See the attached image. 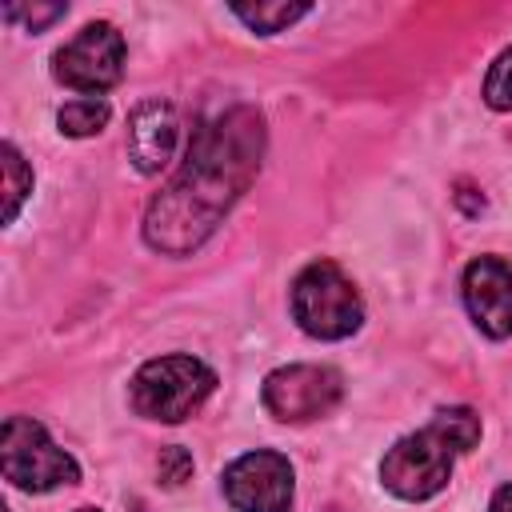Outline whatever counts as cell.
<instances>
[{
    "mask_svg": "<svg viewBox=\"0 0 512 512\" xmlns=\"http://www.w3.org/2000/svg\"><path fill=\"white\" fill-rule=\"evenodd\" d=\"M464 304L484 336H512V268L500 256H476L464 268Z\"/></svg>",
    "mask_w": 512,
    "mask_h": 512,
    "instance_id": "cell-9",
    "label": "cell"
},
{
    "mask_svg": "<svg viewBox=\"0 0 512 512\" xmlns=\"http://www.w3.org/2000/svg\"><path fill=\"white\" fill-rule=\"evenodd\" d=\"M112 108L104 96H84V100H68L60 112H56V124L64 136H92L108 124Z\"/></svg>",
    "mask_w": 512,
    "mask_h": 512,
    "instance_id": "cell-12",
    "label": "cell"
},
{
    "mask_svg": "<svg viewBox=\"0 0 512 512\" xmlns=\"http://www.w3.org/2000/svg\"><path fill=\"white\" fill-rule=\"evenodd\" d=\"M476 440H480V416L472 408H440L428 428L400 436L384 452L380 480L400 500H428L448 484L456 456L472 452Z\"/></svg>",
    "mask_w": 512,
    "mask_h": 512,
    "instance_id": "cell-2",
    "label": "cell"
},
{
    "mask_svg": "<svg viewBox=\"0 0 512 512\" xmlns=\"http://www.w3.org/2000/svg\"><path fill=\"white\" fill-rule=\"evenodd\" d=\"M344 396V380L328 364H288L264 376L260 400L284 424H304L328 416Z\"/></svg>",
    "mask_w": 512,
    "mask_h": 512,
    "instance_id": "cell-7",
    "label": "cell"
},
{
    "mask_svg": "<svg viewBox=\"0 0 512 512\" xmlns=\"http://www.w3.org/2000/svg\"><path fill=\"white\" fill-rule=\"evenodd\" d=\"M484 100L496 112H512V48H504L492 60V68L484 76Z\"/></svg>",
    "mask_w": 512,
    "mask_h": 512,
    "instance_id": "cell-14",
    "label": "cell"
},
{
    "mask_svg": "<svg viewBox=\"0 0 512 512\" xmlns=\"http://www.w3.org/2000/svg\"><path fill=\"white\" fill-rule=\"evenodd\" d=\"M68 12V4H4L0 8V16L8 20V24H24L28 32H40V28H48L52 20H60Z\"/></svg>",
    "mask_w": 512,
    "mask_h": 512,
    "instance_id": "cell-15",
    "label": "cell"
},
{
    "mask_svg": "<svg viewBox=\"0 0 512 512\" xmlns=\"http://www.w3.org/2000/svg\"><path fill=\"white\" fill-rule=\"evenodd\" d=\"M292 316L316 340H344L360 328L364 304L356 284L332 260H312L292 280Z\"/></svg>",
    "mask_w": 512,
    "mask_h": 512,
    "instance_id": "cell-4",
    "label": "cell"
},
{
    "mask_svg": "<svg viewBox=\"0 0 512 512\" xmlns=\"http://www.w3.org/2000/svg\"><path fill=\"white\" fill-rule=\"evenodd\" d=\"M312 8L308 4H232V16H240L252 32L260 36H272V32H284L288 24H296L300 16H308Z\"/></svg>",
    "mask_w": 512,
    "mask_h": 512,
    "instance_id": "cell-11",
    "label": "cell"
},
{
    "mask_svg": "<svg viewBox=\"0 0 512 512\" xmlns=\"http://www.w3.org/2000/svg\"><path fill=\"white\" fill-rule=\"evenodd\" d=\"M0 468L4 480L24 492H52L60 484L80 480V464L52 444L40 420L32 416H8L0 432Z\"/></svg>",
    "mask_w": 512,
    "mask_h": 512,
    "instance_id": "cell-5",
    "label": "cell"
},
{
    "mask_svg": "<svg viewBox=\"0 0 512 512\" xmlns=\"http://www.w3.org/2000/svg\"><path fill=\"white\" fill-rule=\"evenodd\" d=\"M52 76L72 92H88V96L108 92L124 76V36L104 20L84 24L52 56Z\"/></svg>",
    "mask_w": 512,
    "mask_h": 512,
    "instance_id": "cell-6",
    "label": "cell"
},
{
    "mask_svg": "<svg viewBox=\"0 0 512 512\" xmlns=\"http://www.w3.org/2000/svg\"><path fill=\"white\" fill-rule=\"evenodd\" d=\"M264 156V120L256 108L236 104L204 120L184 152L172 184L148 204L144 240L164 256H192L248 192Z\"/></svg>",
    "mask_w": 512,
    "mask_h": 512,
    "instance_id": "cell-1",
    "label": "cell"
},
{
    "mask_svg": "<svg viewBox=\"0 0 512 512\" xmlns=\"http://www.w3.org/2000/svg\"><path fill=\"white\" fill-rule=\"evenodd\" d=\"M220 484L236 512H288L292 504V464L272 448H256L232 460Z\"/></svg>",
    "mask_w": 512,
    "mask_h": 512,
    "instance_id": "cell-8",
    "label": "cell"
},
{
    "mask_svg": "<svg viewBox=\"0 0 512 512\" xmlns=\"http://www.w3.org/2000/svg\"><path fill=\"white\" fill-rule=\"evenodd\" d=\"M216 388V372L196 356H156L140 364L132 376V408L136 416L180 424L188 420Z\"/></svg>",
    "mask_w": 512,
    "mask_h": 512,
    "instance_id": "cell-3",
    "label": "cell"
},
{
    "mask_svg": "<svg viewBox=\"0 0 512 512\" xmlns=\"http://www.w3.org/2000/svg\"><path fill=\"white\" fill-rule=\"evenodd\" d=\"M188 468H192V460H188L184 448H168V452H160V472H164L168 484H180V480L188 476Z\"/></svg>",
    "mask_w": 512,
    "mask_h": 512,
    "instance_id": "cell-16",
    "label": "cell"
},
{
    "mask_svg": "<svg viewBox=\"0 0 512 512\" xmlns=\"http://www.w3.org/2000/svg\"><path fill=\"white\" fill-rule=\"evenodd\" d=\"M180 140V120L168 100H144L128 116V156L140 172H160Z\"/></svg>",
    "mask_w": 512,
    "mask_h": 512,
    "instance_id": "cell-10",
    "label": "cell"
},
{
    "mask_svg": "<svg viewBox=\"0 0 512 512\" xmlns=\"http://www.w3.org/2000/svg\"><path fill=\"white\" fill-rule=\"evenodd\" d=\"M76 512H100V508H76Z\"/></svg>",
    "mask_w": 512,
    "mask_h": 512,
    "instance_id": "cell-18",
    "label": "cell"
},
{
    "mask_svg": "<svg viewBox=\"0 0 512 512\" xmlns=\"http://www.w3.org/2000/svg\"><path fill=\"white\" fill-rule=\"evenodd\" d=\"M488 512H512V484H500V488H496Z\"/></svg>",
    "mask_w": 512,
    "mask_h": 512,
    "instance_id": "cell-17",
    "label": "cell"
},
{
    "mask_svg": "<svg viewBox=\"0 0 512 512\" xmlns=\"http://www.w3.org/2000/svg\"><path fill=\"white\" fill-rule=\"evenodd\" d=\"M32 192V172L24 168V156L4 144V220H16L20 200Z\"/></svg>",
    "mask_w": 512,
    "mask_h": 512,
    "instance_id": "cell-13",
    "label": "cell"
}]
</instances>
